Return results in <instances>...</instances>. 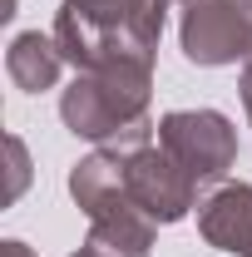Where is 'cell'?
I'll return each mask as SVG.
<instances>
[{
    "label": "cell",
    "mask_w": 252,
    "mask_h": 257,
    "mask_svg": "<svg viewBox=\"0 0 252 257\" xmlns=\"http://www.w3.org/2000/svg\"><path fill=\"white\" fill-rule=\"evenodd\" d=\"M69 193H74L79 213L89 218V242L119 257H149L158 223H149L139 213V203L129 198L119 149H94L89 159H79L69 168Z\"/></svg>",
    "instance_id": "6da1fadb"
},
{
    "label": "cell",
    "mask_w": 252,
    "mask_h": 257,
    "mask_svg": "<svg viewBox=\"0 0 252 257\" xmlns=\"http://www.w3.org/2000/svg\"><path fill=\"white\" fill-rule=\"evenodd\" d=\"M149 84H154V69L144 64L74 74V84L60 94V119L74 139L114 144L139 124H149Z\"/></svg>",
    "instance_id": "7a4b0ae2"
},
{
    "label": "cell",
    "mask_w": 252,
    "mask_h": 257,
    "mask_svg": "<svg viewBox=\"0 0 252 257\" xmlns=\"http://www.w3.org/2000/svg\"><path fill=\"white\" fill-rule=\"evenodd\" d=\"M158 149L188 173L193 183H222L237 163V128L218 109H173L158 119Z\"/></svg>",
    "instance_id": "3957f363"
},
{
    "label": "cell",
    "mask_w": 252,
    "mask_h": 257,
    "mask_svg": "<svg viewBox=\"0 0 252 257\" xmlns=\"http://www.w3.org/2000/svg\"><path fill=\"white\" fill-rule=\"evenodd\" d=\"M183 55L203 69H218V64H247L252 60V10L247 0H188L183 10Z\"/></svg>",
    "instance_id": "277c9868"
},
{
    "label": "cell",
    "mask_w": 252,
    "mask_h": 257,
    "mask_svg": "<svg viewBox=\"0 0 252 257\" xmlns=\"http://www.w3.org/2000/svg\"><path fill=\"white\" fill-rule=\"evenodd\" d=\"M104 149H109V144H104ZM124 188H129V198L139 203V213H144L149 223H158V227L178 223V218H188L193 208H198V183H193L163 149H154V144L124 154Z\"/></svg>",
    "instance_id": "5b68a950"
},
{
    "label": "cell",
    "mask_w": 252,
    "mask_h": 257,
    "mask_svg": "<svg viewBox=\"0 0 252 257\" xmlns=\"http://www.w3.org/2000/svg\"><path fill=\"white\" fill-rule=\"evenodd\" d=\"M198 232L218 252L252 257V183H218L198 203Z\"/></svg>",
    "instance_id": "8992f818"
},
{
    "label": "cell",
    "mask_w": 252,
    "mask_h": 257,
    "mask_svg": "<svg viewBox=\"0 0 252 257\" xmlns=\"http://www.w3.org/2000/svg\"><path fill=\"white\" fill-rule=\"evenodd\" d=\"M60 69H64V55H60V45H55V35L25 30V35H15L10 50H5V74H10V84L25 89V94L55 89Z\"/></svg>",
    "instance_id": "52a82bcc"
},
{
    "label": "cell",
    "mask_w": 252,
    "mask_h": 257,
    "mask_svg": "<svg viewBox=\"0 0 252 257\" xmlns=\"http://www.w3.org/2000/svg\"><path fill=\"white\" fill-rule=\"evenodd\" d=\"M5 149H10V188H5V198L15 203V198L25 193V183H30V159H25V144H20L15 134L5 139Z\"/></svg>",
    "instance_id": "ba28073f"
},
{
    "label": "cell",
    "mask_w": 252,
    "mask_h": 257,
    "mask_svg": "<svg viewBox=\"0 0 252 257\" xmlns=\"http://www.w3.org/2000/svg\"><path fill=\"white\" fill-rule=\"evenodd\" d=\"M64 5H74V10L89 15V20H119L134 0H64Z\"/></svg>",
    "instance_id": "9c48e42d"
},
{
    "label": "cell",
    "mask_w": 252,
    "mask_h": 257,
    "mask_svg": "<svg viewBox=\"0 0 252 257\" xmlns=\"http://www.w3.org/2000/svg\"><path fill=\"white\" fill-rule=\"evenodd\" d=\"M237 89H242V109H247V119H252V60L242 64V79H237Z\"/></svg>",
    "instance_id": "30bf717a"
},
{
    "label": "cell",
    "mask_w": 252,
    "mask_h": 257,
    "mask_svg": "<svg viewBox=\"0 0 252 257\" xmlns=\"http://www.w3.org/2000/svg\"><path fill=\"white\" fill-rule=\"evenodd\" d=\"M0 257H35V252L20 242V237H10V242H0Z\"/></svg>",
    "instance_id": "8fae6325"
},
{
    "label": "cell",
    "mask_w": 252,
    "mask_h": 257,
    "mask_svg": "<svg viewBox=\"0 0 252 257\" xmlns=\"http://www.w3.org/2000/svg\"><path fill=\"white\" fill-rule=\"evenodd\" d=\"M69 257H119V252H109V247H99V242H84L79 252H69Z\"/></svg>",
    "instance_id": "7c38bea8"
},
{
    "label": "cell",
    "mask_w": 252,
    "mask_h": 257,
    "mask_svg": "<svg viewBox=\"0 0 252 257\" xmlns=\"http://www.w3.org/2000/svg\"><path fill=\"white\" fill-rule=\"evenodd\" d=\"M168 5H173V0H168ZM183 5H188V0H183Z\"/></svg>",
    "instance_id": "4fadbf2b"
},
{
    "label": "cell",
    "mask_w": 252,
    "mask_h": 257,
    "mask_svg": "<svg viewBox=\"0 0 252 257\" xmlns=\"http://www.w3.org/2000/svg\"><path fill=\"white\" fill-rule=\"evenodd\" d=\"M247 10H252V0H247Z\"/></svg>",
    "instance_id": "5bb4252c"
}]
</instances>
